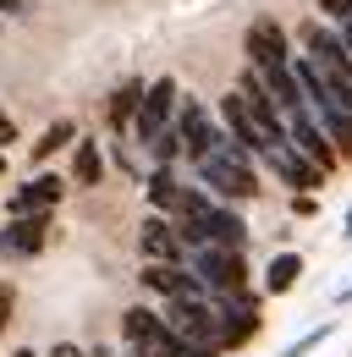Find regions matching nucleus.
I'll return each instance as SVG.
<instances>
[{
	"label": "nucleus",
	"instance_id": "obj_33",
	"mask_svg": "<svg viewBox=\"0 0 352 357\" xmlns=\"http://www.w3.org/2000/svg\"><path fill=\"white\" fill-rule=\"evenodd\" d=\"M342 236H347V242H352V209H347V225H342Z\"/></svg>",
	"mask_w": 352,
	"mask_h": 357
},
{
	"label": "nucleus",
	"instance_id": "obj_14",
	"mask_svg": "<svg viewBox=\"0 0 352 357\" xmlns=\"http://www.w3.org/2000/svg\"><path fill=\"white\" fill-rule=\"evenodd\" d=\"M259 165H264V171H270L275 181H281V187H292V192H319V187H325V171H319V165H308V160L298 154V149H292V143L270 149Z\"/></svg>",
	"mask_w": 352,
	"mask_h": 357
},
{
	"label": "nucleus",
	"instance_id": "obj_11",
	"mask_svg": "<svg viewBox=\"0 0 352 357\" xmlns=\"http://www.w3.org/2000/svg\"><path fill=\"white\" fill-rule=\"evenodd\" d=\"M286 143L303 154L308 165H319L325 176L342 165V160H336V149H330V137H325V127L314 121V110H292V116H286Z\"/></svg>",
	"mask_w": 352,
	"mask_h": 357
},
{
	"label": "nucleus",
	"instance_id": "obj_5",
	"mask_svg": "<svg viewBox=\"0 0 352 357\" xmlns=\"http://www.w3.org/2000/svg\"><path fill=\"white\" fill-rule=\"evenodd\" d=\"M160 319L176 341L187 347H215L220 352V319H215V303L210 297H176V303H160Z\"/></svg>",
	"mask_w": 352,
	"mask_h": 357
},
{
	"label": "nucleus",
	"instance_id": "obj_24",
	"mask_svg": "<svg viewBox=\"0 0 352 357\" xmlns=\"http://www.w3.org/2000/svg\"><path fill=\"white\" fill-rule=\"evenodd\" d=\"M149 160H154V165H176V160H182V143H176L171 127H166V132L149 143Z\"/></svg>",
	"mask_w": 352,
	"mask_h": 357
},
{
	"label": "nucleus",
	"instance_id": "obj_23",
	"mask_svg": "<svg viewBox=\"0 0 352 357\" xmlns=\"http://www.w3.org/2000/svg\"><path fill=\"white\" fill-rule=\"evenodd\" d=\"M215 198L198 187V181H182V192H176V209H171V220H193V215H204Z\"/></svg>",
	"mask_w": 352,
	"mask_h": 357
},
{
	"label": "nucleus",
	"instance_id": "obj_31",
	"mask_svg": "<svg viewBox=\"0 0 352 357\" xmlns=\"http://www.w3.org/2000/svg\"><path fill=\"white\" fill-rule=\"evenodd\" d=\"M336 33H342V45H347V55H352V22H342Z\"/></svg>",
	"mask_w": 352,
	"mask_h": 357
},
{
	"label": "nucleus",
	"instance_id": "obj_15",
	"mask_svg": "<svg viewBox=\"0 0 352 357\" xmlns=\"http://www.w3.org/2000/svg\"><path fill=\"white\" fill-rule=\"evenodd\" d=\"M138 253H143V264H187V248L166 215H149L138 225Z\"/></svg>",
	"mask_w": 352,
	"mask_h": 357
},
{
	"label": "nucleus",
	"instance_id": "obj_32",
	"mask_svg": "<svg viewBox=\"0 0 352 357\" xmlns=\"http://www.w3.org/2000/svg\"><path fill=\"white\" fill-rule=\"evenodd\" d=\"M352 303V286H342V291H336V308H347Z\"/></svg>",
	"mask_w": 352,
	"mask_h": 357
},
{
	"label": "nucleus",
	"instance_id": "obj_19",
	"mask_svg": "<svg viewBox=\"0 0 352 357\" xmlns=\"http://www.w3.org/2000/svg\"><path fill=\"white\" fill-rule=\"evenodd\" d=\"M72 181H78L83 192L105 181V149H99V137L78 132V143H72Z\"/></svg>",
	"mask_w": 352,
	"mask_h": 357
},
{
	"label": "nucleus",
	"instance_id": "obj_27",
	"mask_svg": "<svg viewBox=\"0 0 352 357\" xmlns=\"http://www.w3.org/2000/svg\"><path fill=\"white\" fill-rule=\"evenodd\" d=\"M11 308H17V286L0 280V335H6V324H11Z\"/></svg>",
	"mask_w": 352,
	"mask_h": 357
},
{
	"label": "nucleus",
	"instance_id": "obj_9",
	"mask_svg": "<svg viewBox=\"0 0 352 357\" xmlns=\"http://www.w3.org/2000/svg\"><path fill=\"white\" fill-rule=\"evenodd\" d=\"M50 225H55V215H11V220L0 225V259L34 264L44 248H50Z\"/></svg>",
	"mask_w": 352,
	"mask_h": 357
},
{
	"label": "nucleus",
	"instance_id": "obj_13",
	"mask_svg": "<svg viewBox=\"0 0 352 357\" xmlns=\"http://www.w3.org/2000/svg\"><path fill=\"white\" fill-rule=\"evenodd\" d=\"M138 286H143L149 297H160V303H176V297H210L187 264H143V269H138Z\"/></svg>",
	"mask_w": 352,
	"mask_h": 357
},
{
	"label": "nucleus",
	"instance_id": "obj_18",
	"mask_svg": "<svg viewBox=\"0 0 352 357\" xmlns=\"http://www.w3.org/2000/svg\"><path fill=\"white\" fill-rule=\"evenodd\" d=\"M298 280H303V253H298V248H281V253L264 264V297H286Z\"/></svg>",
	"mask_w": 352,
	"mask_h": 357
},
{
	"label": "nucleus",
	"instance_id": "obj_28",
	"mask_svg": "<svg viewBox=\"0 0 352 357\" xmlns=\"http://www.w3.org/2000/svg\"><path fill=\"white\" fill-rule=\"evenodd\" d=\"M314 209H319V198H314V192H292V215H314Z\"/></svg>",
	"mask_w": 352,
	"mask_h": 357
},
{
	"label": "nucleus",
	"instance_id": "obj_29",
	"mask_svg": "<svg viewBox=\"0 0 352 357\" xmlns=\"http://www.w3.org/2000/svg\"><path fill=\"white\" fill-rule=\"evenodd\" d=\"M39 357H88V347H78V341H61V347H50V352Z\"/></svg>",
	"mask_w": 352,
	"mask_h": 357
},
{
	"label": "nucleus",
	"instance_id": "obj_25",
	"mask_svg": "<svg viewBox=\"0 0 352 357\" xmlns=\"http://www.w3.org/2000/svg\"><path fill=\"white\" fill-rule=\"evenodd\" d=\"M330 330H336V324H319V330H308V335H298V341H292V347H286L281 357H308V352H319V347L330 341Z\"/></svg>",
	"mask_w": 352,
	"mask_h": 357
},
{
	"label": "nucleus",
	"instance_id": "obj_1",
	"mask_svg": "<svg viewBox=\"0 0 352 357\" xmlns=\"http://www.w3.org/2000/svg\"><path fill=\"white\" fill-rule=\"evenodd\" d=\"M193 181H198L215 204H231V209L254 204V198L264 192L259 160H254V154H242V149H231V143H220L215 154H204V160L193 165Z\"/></svg>",
	"mask_w": 352,
	"mask_h": 357
},
{
	"label": "nucleus",
	"instance_id": "obj_3",
	"mask_svg": "<svg viewBox=\"0 0 352 357\" xmlns=\"http://www.w3.org/2000/svg\"><path fill=\"white\" fill-rule=\"evenodd\" d=\"M171 132H176V143H182V160H187V165H198L204 154H215L220 143H226V132H220V121H215V110H210L204 99H193V93H182V99H176Z\"/></svg>",
	"mask_w": 352,
	"mask_h": 357
},
{
	"label": "nucleus",
	"instance_id": "obj_22",
	"mask_svg": "<svg viewBox=\"0 0 352 357\" xmlns=\"http://www.w3.org/2000/svg\"><path fill=\"white\" fill-rule=\"evenodd\" d=\"M314 121L325 127L330 149H336V160H342V165H352V110H336V105H330V110H319Z\"/></svg>",
	"mask_w": 352,
	"mask_h": 357
},
{
	"label": "nucleus",
	"instance_id": "obj_6",
	"mask_svg": "<svg viewBox=\"0 0 352 357\" xmlns=\"http://www.w3.org/2000/svg\"><path fill=\"white\" fill-rule=\"evenodd\" d=\"M176 99H182L176 77H154V83H143V99H138V116H132V132H127L132 143H138V149H149L154 137L171 127Z\"/></svg>",
	"mask_w": 352,
	"mask_h": 357
},
{
	"label": "nucleus",
	"instance_id": "obj_16",
	"mask_svg": "<svg viewBox=\"0 0 352 357\" xmlns=\"http://www.w3.org/2000/svg\"><path fill=\"white\" fill-rule=\"evenodd\" d=\"M166 335V319H160V308H149V303H132L127 313H122V347H127L132 357H143L154 341Z\"/></svg>",
	"mask_w": 352,
	"mask_h": 357
},
{
	"label": "nucleus",
	"instance_id": "obj_8",
	"mask_svg": "<svg viewBox=\"0 0 352 357\" xmlns=\"http://www.w3.org/2000/svg\"><path fill=\"white\" fill-rule=\"evenodd\" d=\"M298 39H303L298 55H308V61L325 72V83H352V55H347L342 33H336L330 22H319V17H314V22H303V33H298Z\"/></svg>",
	"mask_w": 352,
	"mask_h": 357
},
{
	"label": "nucleus",
	"instance_id": "obj_17",
	"mask_svg": "<svg viewBox=\"0 0 352 357\" xmlns=\"http://www.w3.org/2000/svg\"><path fill=\"white\" fill-rule=\"evenodd\" d=\"M138 99H143V77H122V83L110 89V99H105V127H110V137H127L132 132Z\"/></svg>",
	"mask_w": 352,
	"mask_h": 357
},
{
	"label": "nucleus",
	"instance_id": "obj_12",
	"mask_svg": "<svg viewBox=\"0 0 352 357\" xmlns=\"http://www.w3.org/2000/svg\"><path fill=\"white\" fill-rule=\"evenodd\" d=\"M61 198H66V176H55V171H34V176L11 192L6 209H11V215H55Z\"/></svg>",
	"mask_w": 352,
	"mask_h": 357
},
{
	"label": "nucleus",
	"instance_id": "obj_34",
	"mask_svg": "<svg viewBox=\"0 0 352 357\" xmlns=\"http://www.w3.org/2000/svg\"><path fill=\"white\" fill-rule=\"evenodd\" d=\"M0 22H6V17H0Z\"/></svg>",
	"mask_w": 352,
	"mask_h": 357
},
{
	"label": "nucleus",
	"instance_id": "obj_10",
	"mask_svg": "<svg viewBox=\"0 0 352 357\" xmlns=\"http://www.w3.org/2000/svg\"><path fill=\"white\" fill-rule=\"evenodd\" d=\"M215 121H220V132H226V143H231V149H242V154H254V160H264V154H270V143H264V132L254 127V116L242 110V93H237V89L220 93Z\"/></svg>",
	"mask_w": 352,
	"mask_h": 357
},
{
	"label": "nucleus",
	"instance_id": "obj_4",
	"mask_svg": "<svg viewBox=\"0 0 352 357\" xmlns=\"http://www.w3.org/2000/svg\"><path fill=\"white\" fill-rule=\"evenodd\" d=\"M220 319V352H242L264 324V297L248 286V291H231V297H210Z\"/></svg>",
	"mask_w": 352,
	"mask_h": 357
},
{
	"label": "nucleus",
	"instance_id": "obj_21",
	"mask_svg": "<svg viewBox=\"0 0 352 357\" xmlns=\"http://www.w3.org/2000/svg\"><path fill=\"white\" fill-rule=\"evenodd\" d=\"M78 143V121L72 116H61V121H50L39 137H34V165H44V160H55L61 149H72Z\"/></svg>",
	"mask_w": 352,
	"mask_h": 357
},
{
	"label": "nucleus",
	"instance_id": "obj_2",
	"mask_svg": "<svg viewBox=\"0 0 352 357\" xmlns=\"http://www.w3.org/2000/svg\"><path fill=\"white\" fill-rule=\"evenodd\" d=\"M187 269L198 275V286L210 297H231V291H248L254 264H248V248H193Z\"/></svg>",
	"mask_w": 352,
	"mask_h": 357
},
{
	"label": "nucleus",
	"instance_id": "obj_26",
	"mask_svg": "<svg viewBox=\"0 0 352 357\" xmlns=\"http://www.w3.org/2000/svg\"><path fill=\"white\" fill-rule=\"evenodd\" d=\"M314 6H319V22H330V28L352 22V0H314Z\"/></svg>",
	"mask_w": 352,
	"mask_h": 357
},
{
	"label": "nucleus",
	"instance_id": "obj_20",
	"mask_svg": "<svg viewBox=\"0 0 352 357\" xmlns=\"http://www.w3.org/2000/svg\"><path fill=\"white\" fill-rule=\"evenodd\" d=\"M176 192H182L176 165H154V171L143 176V198H149V209H154V215H166V220H171V209H176Z\"/></svg>",
	"mask_w": 352,
	"mask_h": 357
},
{
	"label": "nucleus",
	"instance_id": "obj_7",
	"mask_svg": "<svg viewBox=\"0 0 352 357\" xmlns=\"http://www.w3.org/2000/svg\"><path fill=\"white\" fill-rule=\"evenodd\" d=\"M242 55H248L254 72H275V66H286L298 50H292L286 22H275V17H254V22L242 28Z\"/></svg>",
	"mask_w": 352,
	"mask_h": 357
},
{
	"label": "nucleus",
	"instance_id": "obj_30",
	"mask_svg": "<svg viewBox=\"0 0 352 357\" xmlns=\"http://www.w3.org/2000/svg\"><path fill=\"white\" fill-rule=\"evenodd\" d=\"M28 11H34L28 0H0V17H28Z\"/></svg>",
	"mask_w": 352,
	"mask_h": 357
}]
</instances>
